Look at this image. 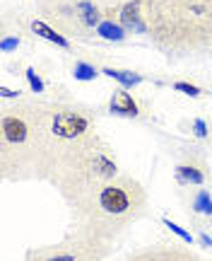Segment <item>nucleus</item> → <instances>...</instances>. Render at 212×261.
Instances as JSON below:
<instances>
[{"instance_id":"423d86ee","label":"nucleus","mask_w":212,"mask_h":261,"mask_svg":"<svg viewBox=\"0 0 212 261\" xmlns=\"http://www.w3.org/2000/svg\"><path fill=\"white\" fill-rule=\"evenodd\" d=\"M113 249V242H102L84 232L68 230L63 240L53 244L29 247L19 261H109Z\"/></svg>"},{"instance_id":"0eeeda50","label":"nucleus","mask_w":212,"mask_h":261,"mask_svg":"<svg viewBox=\"0 0 212 261\" xmlns=\"http://www.w3.org/2000/svg\"><path fill=\"white\" fill-rule=\"evenodd\" d=\"M171 172L178 189L207 187L212 181V165L200 145H184L178 150Z\"/></svg>"},{"instance_id":"4468645a","label":"nucleus","mask_w":212,"mask_h":261,"mask_svg":"<svg viewBox=\"0 0 212 261\" xmlns=\"http://www.w3.org/2000/svg\"><path fill=\"white\" fill-rule=\"evenodd\" d=\"M70 75L75 80H80V83H92V80H97L102 75V68L84 61V58H75L73 65H70Z\"/></svg>"},{"instance_id":"20e7f679","label":"nucleus","mask_w":212,"mask_h":261,"mask_svg":"<svg viewBox=\"0 0 212 261\" xmlns=\"http://www.w3.org/2000/svg\"><path fill=\"white\" fill-rule=\"evenodd\" d=\"M41 155L39 97L5 104L0 112V179L34 181Z\"/></svg>"},{"instance_id":"4be33fe9","label":"nucleus","mask_w":212,"mask_h":261,"mask_svg":"<svg viewBox=\"0 0 212 261\" xmlns=\"http://www.w3.org/2000/svg\"><path fill=\"white\" fill-rule=\"evenodd\" d=\"M210 152H212V140H210Z\"/></svg>"},{"instance_id":"2eb2a0df","label":"nucleus","mask_w":212,"mask_h":261,"mask_svg":"<svg viewBox=\"0 0 212 261\" xmlns=\"http://www.w3.org/2000/svg\"><path fill=\"white\" fill-rule=\"evenodd\" d=\"M22 44V34L19 32H10L8 24H3V32H0V54H15Z\"/></svg>"},{"instance_id":"f257e3e1","label":"nucleus","mask_w":212,"mask_h":261,"mask_svg":"<svg viewBox=\"0 0 212 261\" xmlns=\"http://www.w3.org/2000/svg\"><path fill=\"white\" fill-rule=\"evenodd\" d=\"M166 58H212V0H120L106 8Z\"/></svg>"},{"instance_id":"7ed1b4c3","label":"nucleus","mask_w":212,"mask_h":261,"mask_svg":"<svg viewBox=\"0 0 212 261\" xmlns=\"http://www.w3.org/2000/svg\"><path fill=\"white\" fill-rule=\"evenodd\" d=\"M41 155L34 181H46L87 140L99 136V116L89 104L75 99H41Z\"/></svg>"},{"instance_id":"f03ea898","label":"nucleus","mask_w":212,"mask_h":261,"mask_svg":"<svg viewBox=\"0 0 212 261\" xmlns=\"http://www.w3.org/2000/svg\"><path fill=\"white\" fill-rule=\"evenodd\" d=\"M70 211V230L84 232L102 240L113 242L149 213V194L135 177L123 174L109 179L106 184L94 189L84 196L80 203L68 208Z\"/></svg>"},{"instance_id":"6e6552de","label":"nucleus","mask_w":212,"mask_h":261,"mask_svg":"<svg viewBox=\"0 0 212 261\" xmlns=\"http://www.w3.org/2000/svg\"><path fill=\"white\" fill-rule=\"evenodd\" d=\"M118 261H212L210 256L195 252L193 247L184 242H157L128 252Z\"/></svg>"},{"instance_id":"9b49d317","label":"nucleus","mask_w":212,"mask_h":261,"mask_svg":"<svg viewBox=\"0 0 212 261\" xmlns=\"http://www.w3.org/2000/svg\"><path fill=\"white\" fill-rule=\"evenodd\" d=\"M24 27H27L29 34H34L37 39H41V41H46V44H51V46L55 48H63V51H70L73 54L75 46H73V39L65 37L60 29H55L48 19L39 17V15H27L24 17Z\"/></svg>"},{"instance_id":"f3484780","label":"nucleus","mask_w":212,"mask_h":261,"mask_svg":"<svg viewBox=\"0 0 212 261\" xmlns=\"http://www.w3.org/2000/svg\"><path fill=\"white\" fill-rule=\"evenodd\" d=\"M169 87H171L174 92H181V94H186V97H193V99H198V97L205 94V90L200 85L188 83V80H174V83H169Z\"/></svg>"},{"instance_id":"1a4fd4ad","label":"nucleus","mask_w":212,"mask_h":261,"mask_svg":"<svg viewBox=\"0 0 212 261\" xmlns=\"http://www.w3.org/2000/svg\"><path fill=\"white\" fill-rule=\"evenodd\" d=\"M106 112L111 116H118V119H128V121H147L152 119V107L145 97L135 94L133 90L118 87L113 90L106 102Z\"/></svg>"},{"instance_id":"5701e85b","label":"nucleus","mask_w":212,"mask_h":261,"mask_svg":"<svg viewBox=\"0 0 212 261\" xmlns=\"http://www.w3.org/2000/svg\"><path fill=\"white\" fill-rule=\"evenodd\" d=\"M210 140H212V138H210Z\"/></svg>"},{"instance_id":"ddd939ff","label":"nucleus","mask_w":212,"mask_h":261,"mask_svg":"<svg viewBox=\"0 0 212 261\" xmlns=\"http://www.w3.org/2000/svg\"><path fill=\"white\" fill-rule=\"evenodd\" d=\"M94 37L106 39V41H116V44H118V41H126L130 34H128V29L123 27L118 19L104 17V22L97 27V32H94Z\"/></svg>"},{"instance_id":"a211bd4d","label":"nucleus","mask_w":212,"mask_h":261,"mask_svg":"<svg viewBox=\"0 0 212 261\" xmlns=\"http://www.w3.org/2000/svg\"><path fill=\"white\" fill-rule=\"evenodd\" d=\"M24 77H27V83H29V90L34 92V97H39V94H44L46 92V83L41 80V75H39L37 68H24Z\"/></svg>"},{"instance_id":"412c9836","label":"nucleus","mask_w":212,"mask_h":261,"mask_svg":"<svg viewBox=\"0 0 212 261\" xmlns=\"http://www.w3.org/2000/svg\"><path fill=\"white\" fill-rule=\"evenodd\" d=\"M195 242L205 247V249H212V237L207 234V227H198V234H195Z\"/></svg>"},{"instance_id":"9d476101","label":"nucleus","mask_w":212,"mask_h":261,"mask_svg":"<svg viewBox=\"0 0 212 261\" xmlns=\"http://www.w3.org/2000/svg\"><path fill=\"white\" fill-rule=\"evenodd\" d=\"M186 213L195 227H207L212 225V189L210 187H195L186 189Z\"/></svg>"},{"instance_id":"f8f14e48","label":"nucleus","mask_w":212,"mask_h":261,"mask_svg":"<svg viewBox=\"0 0 212 261\" xmlns=\"http://www.w3.org/2000/svg\"><path fill=\"white\" fill-rule=\"evenodd\" d=\"M102 75L116 80L120 87L126 90H135L138 85L145 83V75L138 73V70H130V68H113V65H102Z\"/></svg>"},{"instance_id":"39448f33","label":"nucleus","mask_w":212,"mask_h":261,"mask_svg":"<svg viewBox=\"0 0 212 261\" xmlns=\"http://www.w3.org/2000/svg\"><path fill=\"white\" fill-rule=\"evenodd\" d=\"M120 165L116 158V150L102 133L97 138L87 140L82 148H77L65 160L60 167L53 172L48 184L58 191L65 205L80 203L84 196H89L94 189L106 184L109 179L118 177Z\"/></svg>"},{"instance_id":"aec40b11","label":"nucleus","mask_w":212,"mask_h":261,"mask_svg":"<svg viewBox=\"0 0 212 261\" xmlns=\"http://www.w3.org/2000/svg\"><path fill=\"white\" fill-rule=\"evenodd\" d=\"M0 97H3V102L5 104H8L10 99H15V102L24 99V97H22V90H10L8 85H3V87H0Z\"/></svg>"},{"instance_id":"dca6fc26","label":"nucleus","mask_w":212,"mask_h":261,"mask_svg":"<svg viewBox=\"0 0 212 261\" xmlns=\"http://www.w3.org/2000/svg\"><path fill=\"white\" fill-rule=\"evenodd\" d=\"M162 225H166V227H169V230H171V232H174L176 237H178V242L188 244V247H195V244H198V242H195V234L191 232V230L181 227L178 223H174L171 218H162Z\"/></svg>"},{"instance_id":"6ab92c4d","label":"nucleus","mask_w":212,"mask_h":261,"mask_svg":"<svg viewBox=\"0 0 212 261\" xmlns=\"http://www.w3.org/2000/svg\"><path fill=\"white\" fill-rule=\"evenodd\" d=\"M191 136L198 140H210L212 138V128L207 126L205 119H193L191 121Z\"/></svg>"}]
</instances>
